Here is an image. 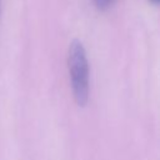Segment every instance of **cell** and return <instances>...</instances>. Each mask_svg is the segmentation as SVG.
Wrapping results in <instances>:
<instances>
[{
	"label": "cell",
	"mask_w": 160,
	"mask_h": 160,
	"mask_svg": "<svg viewBox=\"0 0 160 160\" xmlns=\"http://www.w3.org/2000/svg\"><path fill=\"white\" fill-rule=\"evenodd\" d=\"M159 1H160V0H150V2H152L154 5H158V4H159Z\"/></svg>",
	"instance_id": "cell-3"
},
{
	"label": "cell",
	"mask_w": 160,
	"mask_h": 160,
	"mask_svg": "<svg viewBox=\"0 0 160 160\" xmlns=\"http://www.w3.org/2000/svg\"><path fill=\"white\" fill-rule=\"evenodd\" d=\"M94 2H95V5H96L98 9L106 10V9H109L115 2V0H94Z\"/></svg>",
	"instance_id": "cell-2"
},
{
	"label": "cell",
	"mask_w": 160,
	"mask_h": 160,
	"mask_svg": "<svg viewBox=\"0 0 160 160\" xmlns=\"http://www.w3.org/2000/svg\"><path fill=\"white\" fill-rule=\"evenodd\" d=\"M68 65L74 99L79 106H85L89 99V64L85 48L78 39L70 42Z\"/></svg>",
	"instance_id": "cell-1"
}]
</instances>
